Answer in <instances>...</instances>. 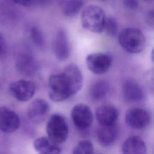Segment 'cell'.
Instances as JSON below:
<instances>
[{
	"instance_id": "cell-23",
	"label": "cell",
	"mask_w": 154,
	"mask_h": 154,
	"mask_svg": "<svg viewBox=\"0 0 154 154\" xmlns=\"http://www.w3.org/2000/svg\"><path fill=\"white\" fill-rule=\"evenodd\" d=\"M7 54V44L2 34L0 32V60L4 59Z\"/></svg>"
},
{
	"instance_id": "cell-16",
	"label": "cell",
	"mask_w": 154,
	"mask_h": 154,
	"mask_svg": "<svg viewBox=\"0 0 154 154\" xmlns=\"http://www.w3.org/2000/svg\"><path fill=\"white\" fill-rule=\"evenodd\" d=\"M147 147L143 140L138 135L126 138L122 145V154H146Z\"/></svg>"
},
{
	"instance_id": "cell-21",
	"label": "cell",
	"mask_w": 154,
	"mask_h": 154,
	"mask_svg": "<svg viewBox=\"0 0 154 154\" xmlns=\"http://www.w3.org/2000/svg\"><path fill=\"white\" fill-rule=\"evenodd\" d=\"M72 154H94L93 143L87 140L79 141L73 148Z\"/></svg>"
},
{
	"instance_id": "cell-3",
	"label": "cell",
	"mask_w": 154,
	"mask_h": 154,
	"mask_svg": "<svg viewBox=\"0 0 154 154\" xmlns=\"http://www.w3.org/2000/svg\"><path fill=\"white\" fill-rule=\"evenodd\" d=\"M119 43L125 51L138 54L144 49L146 40L141 30L135 28H126L119 34Z\"/></svg>"
},
{
	"instance_id": "cell-15",
	"label": "cell",
	"mask_w": 154,
	"mask_h": 154,
	"mask_svg": "<svg viewBox=\"0 0 154 154\" xmlns=\"http://www.w3.org/2000/svg\"><path fill=\"white\" fill-rule=\"evenodd\" d=\"M119 136V128L116 124L100 126L97 131V140L99 143L103 147H109L113 145Z\"/></svg>"
},
{
	"instance_id": "cell-18",
	"label": "cell",
	"mask_w": 154,
	"mask_h": 154,
	"mask_svg": "<svg viewBox=\"0 0 154 154\" xmlns=\"http://www.w3.org/2000/svg\"><path fill=\"white\" fill-rule=\"evenodd\" d=\"M84 5V0H60L59 6L62 13L67 17L77 15Z\"/></svg>"
},
{
	"instance_id": "cell-7",
	"label": "cell",
	"mask_w": 154,
	"mask_h": 154,
	"mask_svg": "<svg viewBox=\"0 0 154 154\" xmlns=\"http://www.w3.org/2000/svg\"><path fill=\"white\" fill-rule=\"evenodd\" d=\"M87 66L89 70L96 75L106 73L112 64L111 57L104 53H92L85 58Z\"/></svg>"
},
{
	"instance_id": "cell-10",
	"label": "cell",
	"mask_w": 154,
	"mask_h": 154,
	"mask_svg": "<svg viewBox=\"0 0 154 154\" xmlns=\"http://www.w3.org/2000/svg\"><path fill=\"white\" fill-rule=\"evenodd\" d=\"M18 114L8 107L0 106V131L10 134L16 131L20 126Z\"/></svg>"
},
{
	"instance_id": "cell-30",
	"label": "cell",
	"mask_w": 154,
	"mask_h": 154,
	"mask_svg": "<svg viewBox=\"0 0 154 154\" xmlns=\"http://www.w3.org/2000/svg\"><path fill=\"white\" fill-rule=\"evenodd\" d=\"M99 154H105V153H99Z\"/></svg>"
},
{
	"instance_id": "cell-12",
	"label": "cell",
	"mask_w": 154,
	"mask_h": 154,
	"mask_svg": "<svg viewBox=\"0 0 154 154\" xmlns=\"http://www.w3.org/2000/svg\"><path fill=\"white\" fill-rule=\"evenodd\" d=\"M37 63L32 55L28 52H21L16 57L15 68L17 72L25 76L30 77L37 70Z\"/></svg>"
},
{
	"instance_id": "cell-27",
	"label": "cell",
	"mask_w": 154,
	"mask_h": 154,
	"mask_svg": "<svg viewBox=\"0 0 154 154\" xmlns=\"http://www.w3.org/2000/svg\"><path fill=\"white\" fill-rule=\"evenodd\" d=\"M48 0H31V4H34L37 5H42L45 4Z\"/></svg>"
},
{
	"instance_id": "cell-1",
	"label": "cell",
	"mask_w": 154,
	"mask_h": 154,
	"mask_svg": "<svg viewBox=\"0 0 154 154\" xmlns=\"http://www.w3.org/2000/svg\"><path fill=\"white\" fill-rule=\"evenodd\" d=\"M82 82V75L78 65L69 64L63 72L49 77L48 92L50 99L58 102L70 98L81 90Z\"/></svg>"
},
{
	"instance_id": "cell-20",
	"label": "cell",
	"mask_w": 154,
	"mask_h": 154,
	"mask_svg": "<svg viewBox=\"0 0 154 154\" xmlns=\"http://www.w3.org/2000/svg\"><path fill=\"white\" fill-rule=\"evenodd\" d=\"M31 39L34 45L39 49H43L46 45V40L42 31L37 26H33L30 31Z\"/></svg>"
},
{
	"instance_id": "cell-6",
	"label": "cell",
	"mask_w": 154,
	"mask_h": 154,
	"mask_svg": "<svg viewBox=\"0 0 154 154\" xmlns=\"http://www.w3.org/2000/svg\"><path fill=\"white\" fill-rule=\"evenodd\" d=\"M126 125L132 129L141 130L147 127L150 122V115L145 109L133 108L129 109L125 114Z\"/></svg>"
},
{
	"instance_id": "cell-2",
	"label": "cell",
	"mask_w": 154,
	"mask_h": 154,
	"mask_svg": "<svg viewBox=\"0 0 154 154\" xmlns=\"http://www.w3.org/2000/svg\"><path fill=\"white\" fill-rule=\"evenodd\" d=\"M106 16L103 10L99 6L90 5L82 11L81 22L82 27L94 33H100L103 31Z\"/></svg>"
},
{
	"instance_id": "cell-13",
	"label": "cell",
	"mask_w": 154,
	"mask_h": 154,
	"mask_svg": "<svg viewBox=\"0 0 154 154\" xmlns=\"http://www.w3.org/2000/svg\"><path fill=\"white\" fill-rule=\"evenodd\" d=\"M122 94L123 99L128 102H138L141 101L144 96V91L137 81L134 79L128 78L122 83Z\"/></svg>"
},
{
	"instance_id": "cell-19",
	"label": "cell",
	"mask_w": 154,
	"mask_h": 154,
	"mask_svg": "<svg viewBox=\"0 0 154 154\" xmlns=\"http://www.w3.org/2000/svg\"><path fill=\"white\" fill-rule=\"evenodd\" d=\"M109 91V85L105 80H99L94 82L89 89V96L93 100H100L104 99Z\"/></svg>"
},
{
	"instance_id": "cell-31",
	"label": "cell",
	"mask_w": 154,
	"mask_h": 154,
	"mask_svg": "<svg viewBox=\"0 0 154 154\" xmlns=\"http://www.w3.org/2000/svg\"><path fill=\"white\" fill-rule=\"evenodd\" d=\"M102 1H106V0H102Z\"/></svg>"
},
{
	"instance_id": "cell-8",
	"label": "cell",
	"mask_w": 154,
	"mask_h": 154,
	"mask_svg": "<svg viewBox=\"0 0 154 154\" xmlns=\"http://www.w3.org/2000/svg\"><path fill=\"white\" fill-rule=\"evenodd\" d=\"M9 89L14 98L20 102H26L33 97L35 91V85L32 81L20 79L11 82Z\"/></svg>"
},
{
	"instance_id": "cell-25",
	"label": "cell",
	"mask_w": 154,
	"mask_h": 154,
	"mask_svg": "<svg viewBox=\"0 0 154 154\" xmlns=\"http://www.w3.org/2000/svg\"><path fill=\"white\" fill-rule=\"evenodd\" d=\"M11 1L18 5L24 6V7H28L32 4L31 0H11Z\"/></svg>"
},
{
	"instance_id": "cell-17",
	"label": "cell",
	"mask_w": 154,
	"mask_h": 154,
	"mask_svg": "<svg viewBox=\"0 0 154 154\" xmlns=\"http://www.w3.org/2000/svg\"><path fill=\"white\" fill-rule=\"evenodd\" d=\"M34 147L38 154H61L58 144L52 142L48 137H40L33 143Z\"/></svg>"
},
{
	"instance_id": "cell-4",
	"label": "cell",
	"mask_w": 154,
	"mask_h": 154,
	"mask_svg": "<svg viewBox=\"0 0 154 154\" xmlns=\"http://www.w3.org/2000/svg\"><path fill=\"white\" fill-rule=\"evenodd\" d=\"M48 137L57 144L63 143L67 138L69 125L66 117L60 114L51 115L46 126Z\"/></svg>"
},
{
	"instance_id": "cell-11",
	"label": "cell",
	"mask_w": 154,
	"mask_h": 154,
	"mask_svg": "<svg viewBox=\"0 0 154 154\" xmlns=\"http://www.w3.org/2000/svg\"><path fill=\"white\" fill-rule=\"evenodd\" d=\"M52 50L55 57L59 61H65L70 54V47L68 36L64 29L56 33L52 43Z\"/></svg>"
},
{
	"instance_id": "cell-26",
	"label": "cell",
	"mask_w": 154,
	"mask_h": 154,
	"mask_svg": "<svg viewBox=\"0 0 154 154\" xmlns=\"http://www.w3.org/2000/svg\"><path fill=\"white\" fill-rule=\"evenodd\" d=\"M147 22H149V25H151L152 26H153V11H150V13H149L148 16H147Z\"/></svg>"
},
{
	"instance_id": "cell-14",
	"label": "cell",
	"mask_w": 154,
	"mask_h": 154,
	"mask_svg": "<svg viewBox=\"0 0 154 154\" xmlns=\"http://www.w3.org/2000/svg\"><path fill=\"white\" fill-rule=\"evenodd\" d=\"M95 114L96 120L100 126H107L116 124L119 112L114 105L105 104L96 109Z\"/></svg>"
},
{
	"instance_id": "cell-9",
	"label": "cell",
	"mask_w": 154,
	"mask_h": 154,
	"mask_svg": "<svg viewBox=\"0 0 154 154\" xmlns=\"http://www.w3.org/2000/svg\"><path fill=\"white\" fill-rule=\"evenodd\" d=\"M50 111L48 102L42 99L34 100L27 109V117L32 123L39 124L46 119Z\"/></svg>"
},
{
	"instance_id": "cell-22",
	"label": "cell",
	"mask_w": 154,
	"mask_h": 154,
	"mask_svg": "<svg viewBox=\"0 0 154 154\" xmlns=\"http://www.w3.org/2000/svg\"><path fill=\"white\" fill-rule=\"evenodd\" d=\"M103 30L109 36H114L118 31V23L116 19L113 16L106 17Z\"/></svg>"
},
{
	"instance_id": "cell-29",
	"label": "cell",
	"mask_w": 154,
	"mask_h": 154,
	"mask_svg": "<svg viewBox=\"0 0 154 154\" xmlns=\"http://www.w3.org/2000/svg\"><path fill=\"white\" fill-rule=\"evenodd\" d=\"M0 154H4V153H1V152H0Z\"/></svg>"
},
{
	"instance_id": "cell-24",
	"label": "cell",
	"mask_w": 154,
	"mask_h": 154,
	"mask_svg": "<svg viewBox=\"0 0 154 154\" xmlns=\"http://www.w3.org/2000/svg\"><path fill=\"white\" fill-rule=\"evenodd\" d=\"M123 4L125 7L129 10H135L138 7V0H123Z\"/></svg>"
},
{
	"instance_id": "cell-5",
	"label": "cell",
	"mask_w": 154,
	"mask_h": 154,
	"mask_svg": "<svg viewBox=\"0 0 154 154\" xmlns=\"http://www.w3.org/2000/svg\"><path fill=\"white\" fill-rule=\"evenodd\" d=\"M71 118L76 128L81 131H84L91 126L93 115L91 109L87 105L78 103L72 109Z\"/></svg>"
},
{
	"instance_id": "cell-28",
	"label": "cell",
	"mask_w": 154,
	"mask_h": 154,
	"mask_svg": "<svg viewBox=\"0 0 154 154\" xmlns=\"http://www.w3.org/2000/svg\"><path fill=\"white\" fill-rule=\"evenodd\" d=\"M144 1H147V2H149V1H151L152 0H144Z\"/></svg>"
}]
</instances>
